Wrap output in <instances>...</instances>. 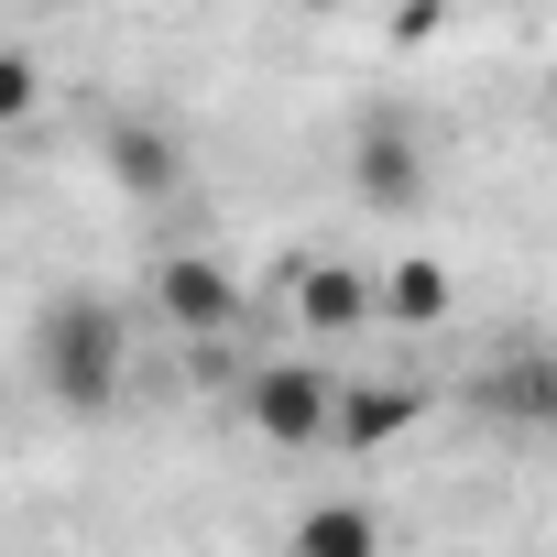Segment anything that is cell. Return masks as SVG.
Masks as SVG:
<instances>
[{
	"label": "cell",
	"instance_id": "6da1fadb",
	"mask_svg": "<svg viewBox=\"0 0 557 557\" xmlns=\"http://www.w3.org/2000/svg\"><path fill=\"white\" fill-rule=\"evenodd\" d=\"M121 372H132V329L110 296H55L34 318V383L66 405V416H99L121 405Z\"/></svg>",
	"mask_w": 557,
	"mask_h": 557
},
{
	"label": "cell",
	"instance_id": "7a4b0ae2",
	"mask_svg": "<svg viewBox=\"0 0 557 557\" xmlns=\"http://www.w3.org/2000/svg\"><path fill=\"white\" fill-rule=\"evenodd\" d=\"M240 405H251V426L273 448H339V383L307 372V361H262L240 383Z\"/></svg>",
	"mask_w": 557,
	"mask_h": 557
},
{
	"label": "cell",
	"instance_id": "3957f363",
	"mask_svg": "<svg viewBox=\"0 0 557 557\" xmlns=\"http://www.w3.org/2000/svg\"><path fill=\"white\" fill-rule=\"evenodd\" d=\"M153 318H164V329H186V339L240 329V285H230V262H208V251L153 262Z\"/></svg>",
	"mask_w": 557,
	"mask_h": 557
},
{
	"label": "cell",
	"instance_id": "277c9868",
	"mask_svg": "<svg viewBox=\"0 0 557 557\" xmlns=\"http://www.w3.org/2000/svg\"><path fill=\"white\" fill-rule=\"evenodd\" d=\"M350 186H361L372 208H416V197H426V143H416L394 110H372V121L350 132Z\"/></svg>",
	"mask_w": 557,
	"mask_h": 557
},
{
	"label": "cell",
	"instance_id": "5b68a950",
	"mask_svg": "<svg viewBox=\"0 0 557 557\" xmlns=\"http://www.w3.org/2000/svg\"><path fill=\"white\" fill-rule=\"evenodd\" d=\"M99 153H110V175H121L143 208H164V197L186 186V153H175V132H164V121H110V143H99Z\"/></svg>",
	"mask_w": 557,
	"mask_h": 557
},
{
	"label": "cell",
	"instance_id": "8992f818",
	"mask_svg": "<svg viewBox=\"0 0 557 557\" xmlns=\"http://www.w3.org/2000/svg\"><path fill=\"white\" fill-rule=\"evenodd\" d=\"M416 416H426L416 383H339V448H383V437H405Z\"/></svg>",
	"mask_w": 557,
	"mask_h": 557
},
{
	"label": "cell",
	"instance_id": "52a82bcc",
	"mask_svg": "<svg viewBox=\"0 0 557 557\" xmlns=\"http://www.w3.org/2000/svg\"><path fill=\"white\" fill-rule=\"evenodd\" d=\"M372 307H383V285H361V273H350V262H318V273H307V285H296V318H307L318 339H339V329H361Z\"/></svg>",
	"mask_w": 557,
	"mask_h": 557
},
{
	"label": "cell",
	"instance_id": "ba28073f",
	"mask_svg": "<svg viewBox=\"0 0 557 557\" xmlns=\"http://www.w3.org/2000/svg\"><path fill=\"white\" fill-rule=\"evenodd\" d=\"M448 307H459V296H448V262H426V251H416V262H394V273H383V318H394V329H437Z\"/></svg>",
	"mask_w": 557,
	"mask_h": 557
},
{
	"label": "cell",
	"instance_id": "9c48e42d",
	"mask_svg": "<svg viewBox=\"0 0 557 557\" xmlns=\"http://www.w3.org/2000/svg\"><path fill=\"white\" fill-rule=\"evenodd\" d=\"M296 546H307V557H372V546H383V513H361V503H307V513H296Z\"/></svg>",
	"mask_w": 557,
	"mask_h": 557
},
{
	"label": "cell",
	"instance_id": "30bf717a",
	"mask_svg": "<svg viewBox=\"0 0 557 557\" xmlns=\"http://www.w3.org/2000/svg\"><path fill=\"white\" fill-rule=\"evenodd\" d=\"M34 110H45V66L34 55H0V132H23Z\"/></svg>",
	"mask_w": 557,
	"mask_h": 557
},
{
	"label": "cell",
	"instance_id": "8fae6325",
	"mask_svg": "<svg viewBox=\"0 0 557 557\" xmlns=\"http://www.w3.org/2000/svg\"><path fill=\"white\" fill-rule=\"evenodd\" d=\"M535 416H546V426H557V361H546V405H535Z\"/></svg>",
	"mask_w": 557,
	"mask_h": 557
}]
</instances>
